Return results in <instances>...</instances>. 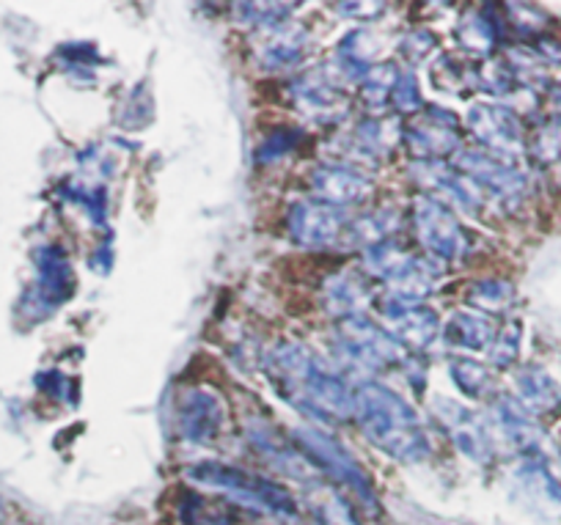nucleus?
<instances>
[{
  "label": "nucleus",
  "instance_id": "obj_9",
  "mask_svg": "<svg viewBox=\"0 0 561 525\" xmlns=\"http://www.w3.org/2000/svg\"><path fill=\"white\" fill-rule=\"evenodd\" d=\"M176 415H180L182 435L196 443H207L218 437L220 424H224V410H220L218 399L202 391L185 393Z\"/></svg>",
  "mask_w": 561,
  "mask_h": 525
},
{
  "label": "nucleus",
  "instance_id": "obj_22",
  "mask_svg": "<svg viewBox=\"0 0 561 525\" xmlns=\"http://www.w3.org/2000/svg\"><path fill=\"white\" fill-rule=\"evenodd\" d=\"M534 151L545 160H556L561 157V124H550L542 133L537 135V144H534Z\"/></svg>",
  "mask_w": 561,
  "mask_h": 525
},
{
  "label": "nucleus",
  "instance_id": "obj_1",
  "mask_svg": "<svg viewBox=\"0 0 561 525\" xmlns=\"http://www.w3.org/2000/svg\"><path fill=\"white\" fill-rule=\"evenodd\" d=\"M270 375L280 388L278 393L306 413L320 419H344L355 413V397H350L347 386L322 369L320 361L304 346H278L270 358Z\"/></svg>",
  "mask_w": 561,
  "mask_h": 525
},
{
  "label": "nucleus",
  "instance_id": "obj_20",
  "mask_svg": "<svg viewBox=\"0 0 561 525\" xmlns=\"http://www.w3.org/2000/svg\"><path fill=\"white\" fill-rule=\"evenodd\" d=\"M515 297V289L504 281H484L473 289V300L477 306H488V308H506Z\"/></svg>",
  "mask_w": 561,
  "mask_h": 525
},
{
  "label": "nucleus",
  "instance_id": "obj_11",
  "mask_svg": "<svg viewBox=\"0 0 561 525\" xmlns=\"http://www.w3.org/2000/svg\"><path fill=\"white\" fill-rule=\"evenodd\" d=\"M289 229L306 246H328L342 231V218L325 204H298L289 215Z\"/></svg>",
  "mask_w": 561,
  "mask_h": 525
},
{
  "label": "nucleus",
  "instance_id": "obj_5",
  "mask_svg": "<svg viewBox=\"0 0 561 525\" xmlns=\"http://www.w3.org/2000/svg\"><path fill=\"white\" fill-rule=\"evenodd\" d=\"M415 235L435 256L460 259L466 253V235L449 209L440 207L433 198H419L413 213Z\"/></svg>",
  "mask_w": 561,
  "mask_h": 525
},
{
  "label": "nucleus",
  "instance_id": "obj_19",
  "mask_svg": "<svg viewBox=\"0 0 561 525\" xmlns=\"http://www.w3.org/2000/svg\"><path fill=\"white\" fill-rule=\"evenodd\" d=\"M317 514H320L322 525H358L355 517L350 514V506L344 498L333 495V492H322L314 501Z\"/></svg>",
  "mask_w": 561,
  "mask_h": 525
},
{
  "label": "nucleus",
  "instance_id": "obj_2",
  "mask_svg": "<svg viewBox=\"0 0 561 525\" xmlns=\"http://www.w3.org/2000/svg\"><path fill=\"white\" fill-rule=\"evenodd\" d=\"M355 415L366 437L397 459H421L430 452L424 430L413 410L380 386H364L355 393Z\"/></svg>",
  "mask_w": 561,
  "mask_h": 525
},
{
  "label": "nucleus",
  "instance_id": "obj_7",
  "mask_svg": "<svg viewBox=\"0 0 561 525\" xmlns=\"http://www.w3.org/2000/svg\"><path fill=\"white\" fill-rule=\"evenodd\" d=\"M462 173L468 180L477 182V187H484L488 193H493L495 198H504V202H517L526 191V180L523 173L510 168L506 162L495 160V157L484 155V151H466L460 157Z\"/></svg>",
  "mask_w": 561,
  "mask_h": 525
},
{
  "label": "nucleus",
  "instance_id": "obj_18",
  "mask_svg": "<svg viewBox=\"0 0 561 525\" xmlns=\"http://www.w3.org/2000/svg\"><path fill=\"white\" fill-rule=\"evenodd\" d=\"M451 377H455L457 386L462 388V393L468 397H482L490 386H493V377L484 366H479L477 361H457L451 366Z\"/></svg>",
  "mask_w": 561,
  "mask_h": 525
},
{
  "label": "nucleus",
  "instance_id": "obj_16",
  "mask_svg": "<svg viewBox=\"0 0 561 525\" xmlns=\"http://www.w3.org/2000/svg\"><path fill=\"white\" fill-rule=\"evenodd\" d=\"M410 144L424 155H440V151H451L457 146V127L455 122L440 124L435 113H430L424 122L415 124L410 129Z\"/></svg>",
  "mask_w": 561,
  "mask_h": 525
},
{
  "label": "nucleus",
  "instance_id": "obj_4",
  "mask_svg": "<svg viewBox=\"0 0 561 525\" xmlns=\"http://www.w3.org/2000/svg\"><path fill=\"white\" fill-rule=\"evenodd\" d=\"M298 443L300 454H306V459H309L311 465H317L322 473L347 484L350 492H355V495H369V479H366V473L358 468V463H355L336 441H331V437L322 435V432L300 430Z\"/></svg>",
  "mask_w": 561,
  "mask_h": 525
},
{
  "label": "nucleus",
  "instance_id": "obj_6",
  "mask_svg": "<svg viewBox=\"0 0 561 525\" xmlns=\"http://www.w3.org/2000/svg\"><path fill=\"white\" fill-rule=\"evenodd\" d=\"M342 346L350 361L366 369H380L397 361L399 350L377 324L364 322V319H347L342 324Z\"/></svg>",
  "mask_w": 561,
  "mask_h": 525
},
{
  "label": "nucleus",
  "instance_id": "obj_14",
  "mask_svg": "<svg viewBox=\"0 0 561 525\" xmlns=\"http://www.w3.org/2000/svg\"><path fill=\"white\" fill-rule=\"evenodd\" d=\"M517 391L531 415H556L561 410V391L542 369H526L517 375Z\"/></svg>",
  "mask_w": 561,
  "mask_h": 525
},
{
  "label": "nucleus",
  "instance_id": "obj_12",
  "mask_svg": "<svg viewBox=\"0 0 561 525\" xmlns=\"http://www.w3.org/2000/svg\"><path fill=\"white\" fill-rule=\"evenodd\" d=\"M314 191L331 204H355L369 196L371 185L360 173L347 171V168H320L314 173Z\"/></svg>",
  "mask_w": 561,
  "mask_h": 525
},
{
  "label": "nucleus",
  "instance_id": "obj_8",
  "mask_svg": "<svg viewBox=\"0 0 561 525\" xmlns=\"http://www.w3.org/2000/svg\"><path fill=\"white\" fill-rule=\"evenodd\" d=\"M471 127L488 149L515 155L523 149V124L510 107L479 105L471 111Z\"/></svg>",
  "mask_w": 561,
  "mask_h": 525
},
{
  "label": "nucleus",
  "instance_id": "obj_10",
  "mask_svg": "<svg viewBox=\"0 0 561 525\" xmlns=\"http://www.w3.org/2000/svg\"><path fill=\"white\" fill-rule=\"evenodd\" d=\"M438 404L444 408L438 415L444 419L446 430L451 432V437H455L457 446H460L468 457L488 459L490 454H493V443H490L482 421H479L471 410L460 408V404H455V402H446V399H440Z\"/></svg>",
  "mask_w": 561,
  "mask_h": 525
},
{
  "label": "nucleus",
  "instance_id": "obj_21",
  "mask_svg": "<svg viewBox=\"0 0 561 525\" xmlns=\"http://www.w3.org/2000/svg\"><path fill=\"white\" fill-rule=\"evenodd\" d=\"M517 344H520V328H517V322H512L510 328L501 333V341H499L501 350H495V353H493L495 364L510 366L512 361L517 358Z\"/></svg>",
  "mask_w": 561,
  "mask_h": 525
},
{
  "label": "nucleus",
  "instance_id": "obj_15",
  "mask_svg": "<svg viewBox=\"0 0 561 525\" xmlns=\"http://www.w3.org/2000/svg\"><path fill=\"white\" fill-rule=\"evenodd\" d=\"M499 419H501V426H504L506 437H510L520 452H534V448L539 446V430L537 424H534L531 413H528L523 404H517L515 399L510 397L501 399Z\"/></svg>",
  "mask_w": 561,
  "mask_h": 525
},
{
  "label": "nucleus",
  "instance_id": "obj_3",
  "mask_svg": "<svg viewBox=\"0 0 561 525\" xmlns=\"http://www.w3.org/2000/svg\"><path fill=\"white\" fill-rule=\"evenodd\" d=\"M193 479L198 484L215 487V490H224L229 495H234L237 501L245 503V506L262 509V512L273 514H295V498L275 481L259 479V476L245 473L240 468H229V465H198L191 470Z\"/></svg>",
  "mask_w": 561,
  "mask_h": 525
},
{
  "label": "nucleus",
  "instance_id": "obj_23",
  "mask_svg": "<svg viewBox=\"0 0 561 525\" xmlns=\"http://www.w3.org/2000/svg\"><path fill=\"white\" fill-rule=\"evenodd\" d=\"M553 105L561 107V83L553 89Z\"/></svg>",
  "mask_w": 561,
  "mask_h": 525
},
{
  "label": "nucleus",
  "instance_id": "obj_13",
  "mask_svg": "<svg viewBox=\"0 0 561 525\" xmlns=\"http://www.w3.org/2000/svg\"><path fill=\"white\" fill-rule=\"evenodd\" d=\"M388 319H391L393 330L399 339L410 346H427L430 341L438 335V317L430 308H421L408 303V306H391L386 308Z\"/></svg>",
  "mask_w": 561,
  "mask_h": 525
},
{
  "label": "nucleus",
  "instance_id": "obj_17",
  "mask_svg": "<svg viewBox=\"0 0 561 525\" xmlns=\"http://www.w3.org/2000/svg\"><path fill=\"white\" fill-rule=\"evenodd\" d=\"M495 328L482 313H455L449 324V339L466 350H484L493 341Z\"/></svg>",
  "mask_w": 561,
  "mask_h": 525
}]
</instances>
